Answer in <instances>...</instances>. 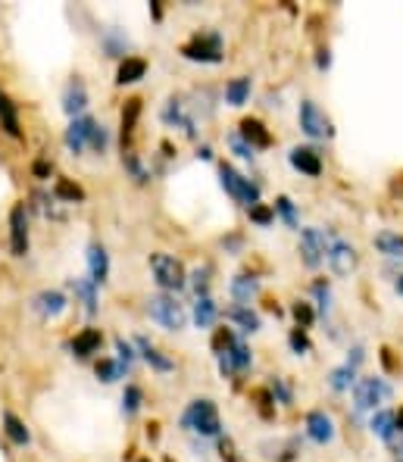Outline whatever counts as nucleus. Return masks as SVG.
Here are the masks:
<instances>
[{
    "mask_svg": "<svg viewBox=\"0 0 403 462\" xmlns=\"http://www.w3.org/2000/svg\"><path fill=\"white\" fill-rule=\"evenodd\" d=\"M141 400H144V397H141L138 387H134V384L125 387V397H122V412H125V416H134V412L141 410Z\"/></svg>",
    "mask_w": 403,
    "mask_h": 462,
    "instance_id": "obj_33",
    "label": "nucleus"
},
{
    "mask_svg": "<svg viewBox=\"0 0 403 462\" xmlns=\"http://www.w3.org/2000/svg\"><path fill=\"white\" fill-rule=\"evenodd\" d=\"M116 350H119V356H122V359H125V363H132V347H129V344H125V340H122V338H116Z\"/></svg>",
    "mask_w": 403,
    "mask_h": 462,
    "instance_id": "obj_41",
    "label": "nucleus"
},
{
    "mask_svg": "<svg viewBox=\"0 0 403 462\" xmlns=\"http://www.w3.org/2000/svg\"><path fill=\"white\" fill-rule=\"evenodd\" d=\"M375 247H379L381 253H388V257H403V234H379L375 238Z\"/></svg>",
    "mask_w": 403,
    "mask_h": 462,
    "instance_id": "obj_25",
    "label": "nucleus"
},
{
    "mask_svg": "<svg viewBox=\"0 0 403 462\" xmlns=\"http://www.w3.org/2000/svg\"><path fill=\"white\" fill-rule=\"evenodd\" d=\"M241 138H244L250 147H269L272 144V135L266 131V125L260 122V119H244V122H241Z\"/></svg>",
    "mask_w": 403,
    "mask_h": 462,
    "instance_id": "obj_17",
    "label": "nucleus"
},
{
    "mask_svg": "<svg viewBox=\"0 0 403 462\" xmlns=\"http://www.w3.org/2000/svg\"><path fill=\"white\" fill-rule=\"evenodd\" d=\"M351 381H353V366H344V369L332 372V384L338 387V391H344V387H351Z\"/></svg>",
    "mask_w": 403,
    "mask_h": 462,
    "instance_id": "obj_35",
    "label": "nucleus"
},
{
    "mask_svg": "<svg viewBox=\"0 0 403 462\" xmlns=\"http://www.w3.org/2000/svg\"><path fill=\"white\" fill-rule=\"evenodd\" d=\"M232 319H234V322H238L241 328H244V331H257V328H260V319L253 316L250 310H244V306H234V310H232Z\"/></svg>",
    "mask_w": 403,
    "mask_h": 462,
    "instance_id": "obj_32",
    "label": "nucleus"
},
{
    "mask_svg": "<svg viewBox=\"0 0 403 462\" xmlns=\"http://www.w3.org/2000/svg\"><path fill=\"white\" fill-rule=\"evenodd\" d=\"M72 287H76V294H78V297H82L85 310H88V312L97 310V291H94V287H97V284H94L91 278H88V281H85V278H76V281H72Z\"/></svg>",
    "mask_w": 403,
    "mask_h": 462,
    "instance_id": "obj_23",
    "label": "nucleus"
},
{
    "mask_svg": "<svg viewBox=\"0 0 403 462\" xmlns=\"http://www.w3.org/2000/svg\"><path fill=\"white\" fill-rule=\"evenodd\" d=\"M3 428H6V438H10L13 444H19V447L29 444V428L13 416V412H3Z\"/></svg>",
    "mask_w": 403,
    "mask_h": 462,
    "instance_id": "obj_22",
    "label": "nucleus"
},
{
    "mask_svg": "<svg viewBox=\"0 0 403 462\" xmlns=\"http://www.w3.org/2000/svg\"><path fill=\"white\" fill-rule=\"evenodd\" d=\"M188 59H197V63H219L222 59V41L219 35H197L191 44L181 47Z\"/></svg>",
    "mask_w": 403,
    "mask_h": 462,
    "instance_id": "obj_6",
    "label": "nucleus"
},
{
    "mask_svg": "<svg viewBox=\"0 0 403 462\" xmlns=\"http://www.w3.org/2000/svg\"><path fill=\"white\" fill-rule=\"evenodd\" d=\"M294 319H297L300 325H313V310H310V303H294Z\"/></svg>",
    "mask_w": 403,
    "mask_h": 462,
    "instance_id": "obj_37",
    "label": "nucleus"
},
{
    "mask_svg": "<svg viewBox=\"0 0 403 462\" xmlns=\"http://www.w3.org/2000/svg\"><path fill=\"white\" fill-rule=\"evenodd\" d=\"M185 425L200 434H219V412L213 400H194L191 410L185 412Z\"/></svg>",
    "mask_w": 403,
    "mask_h": 462,
    "instance_id": "obj_3",
    "label": "nucleus"
},
{
    "mask_svg": "<svg viewBox=\"0 0 403 462\" xmlns=\"http://www.w3.org/2000/svg\"><path fill=\"white\" fill-rule=\"evenodd\" d=\"M257 287H260V284H257L253 278L238 275V278H234V284H232V291H234V297H238L241 303H247V300H250L253 294H257Z\"/></svg>",
    "mask_w": 403,
    "mask_h": 462,
    "instance_id": "obj_30",
    "label": "nucleus"
},
{
    "mask_svg": "<svg viewBox=\"0 0 403 462\" xmlns=\"http://www.w3.org/2000/svg\"><path fill=\"white\" fill-rule=\"evenodd\" d=\"M100 344H104L100 328H85V331L72 340V353H76V356H91V353L100 350Z\"/></svg>",
    "mask_w": 403,
    "mask_h": 462,
    "instance_id": "obj_16",
    "label": "nucleus"
},
{
    "mask_svg": "<svg viewBox=\"0 0 403 462\" xmlns=\"http://www.w3.org/2000/svg\"><path fill=\"white\" fill-rule=\"evenodd\" d=\"M94 119H76V122L66 129V147H69L72 153H82L85 147L91 144V131H94Z\"/></svg>",
    "mask_w": 403,
    "mask_h": 462,
    "instance_id": "obj_11",
    "label": "nucleus"
},
{
    "mask_svg": "<svg viewBox=\"0 0 403 462\" xmlns=\"http://www.w3.org/2000/svg\"><path fill=\"white\" fill-rule=\"evenodd\" d=\"M91 147L100 153H104V147H106V131L100 129V125H94V131H91Z\"/></svg>",
    "mask_w": 403,
    "mask_h": 462,
    "instance_id": "obj_39",
    "label": "nucleus"
},
{
    "mask_svg": "<svg viewBox=\"0 0 403 462\" xmlns=\"http://www.w3.org/2000/svg\"><path fill=\"white\" fill-rule=\"evenodd\" d=\"M247 94H250V78H234V82L225 88L228 103H234V106H241V103H244V100H247Z\"/></svg>",
    "mask_w": 403,
    "mask_h": 462,
    "instance_id": "obj_26",
    "label": "nucleus"
},
{
    "mask_svg": "<svg viewBox=\"0 0 403 462\" xmlns=\"http://www.w3.org/2000/svg\"><path fill=\"white\" fill-rule=\"evenodd\" d=\"M53 191H57L59 200H69V203H82V200H85V191H82L78 185H72L69 178H59Z\"/></svg>",
    "mask_w": 403,
    "mask_h": 462,
    "instance_id": "obj_27",
    "label": "nucleus"
},
{
    "mask_svg": "<svg viewBox=\"0 0 403 462\" xmlns=\"http://www.w3.org/2000/svg\"><path fill=\"white\" fill-rule=\"evenodd\" d=\"M381 359H385V366H388V369H394V359H391V350H388V347H385V350H381Z\"/></svg>",
    "mask_w": 403,
    "mask_h": 462,
    "instance_id": "obj_45",
    "label": "nucleus"
},
{
    "mask_svg": "<svg viewBox=\"0 0 403 462\" xmlns=\"http://www.w3.org/2000/svg\"><path fill=\"white\" fill-rule=\"evenodd\" d=\"M394 425H397L400 431H403V410H400V412H394Z\"/></svg>",
    "mask_w": 403,
    "mask_h": 462,
    "instance_id": "obj_46",
    "label": "nucleus"
},
{
    "mask_svg": "<svg viewBox=\"0 0 403 462\" xmlns=\"http://www.w3.org/2000/svg\"><path fill=\"white\" fill-rule=\"evenodd\" d=\"M3 100H6V94H0V106H3Z\"/></svg>",
    "mask_w": 403,
    "mask_h": 462,
    "instance_id": "obj_49",
    "label": "nucleus"
},
{
    "mask_svg": "<svg viewBox=\"0 0 403 462\" xmlns=\"http://www.w3.org/2000/svg\"><path fill=\"white\" fill-rule=\"evenodd\" d=\"M194 291H197V294H204V291H206V275H200V272L194 275Z\"/></svg>",
    "mask_w": 403,
    "mask_h": 462,
    "instance_id": "obj_44",
    "label": "nucleus"
},
{
    "mask_svg": "<svg viewBox=\"0 0 403 462\" xmlns=\"http://www.w3.org/2000/svg\"><path fill=\"white\" fill-rule=\"evenodd\" d=\"M372 431L379 434V438L391 440L394 438V412H375V416H372Z\"/></svg>",
    "mask_w": 403,
    "mask_h": 462,
    "instance_id": "obj_28",
    "label": "nucleus"
},
{
    "mask_svg": "<svg viewBox=\"0 0 403 462\" xmlns=\"http://www.w3.org/2000/svg\"><path fill=\"white\" fill-rule=\"evenodd\" d=\"M125 375V366L122 363H110V359H100L97 363V378L100 381H116Z\"/></svg>",
    "mask_w": 403,
    "mask_h": 462,
    "instance_id": "obj_31",
    "label": "nucleus"
},
{
    "mask_svg": "<svg viewBox=\"0 0 403 462\" xmlns=\"http://www.w3.org/2000/svg\"><path fill=\"white\" fill-rule=\"evenodd\" d=\"M291 347H294L297 353H306V350H310V340H306L304 331H294V334H291Z\"/></svg>",
    "mask_w": 403,
    "mask_h": 462,
    "instance_id": "obj_40",
    "label": "nucleus"
},
{
    "mask_svg": "<svg viewBox=\"0 0 403 462\" xmlns=\"http://www.w3.org/2000/svg\"><path fill=\"white\" fill-rule=\"evenodd\" d=\"M234 347V334H232V328H219L216 331V338H213V350L222 356V353H228Z\"/></svg>",
    "mask_w": 403,
    "mask_h": 462,
    "instance_id": "obj_34",
    "label": "nucleus"
},
{
    "mask_svg": "<svg viewBox=\"0 0 403 462\" xmlns=\"http://www.w3.org/2000/svg\"><path fill=\"white\" fill-rule=\"evenodd\" d=\"M397 291H400V294H403V278H400V281H397Z\"/></svg>",
    "mask_w": 403,
    "mask_h": 462,
    "instance_id": "obj_48",
    "label": "nucleus"
},
{
    "mask_svg": "<svg viewBox=\"0 0 403 462\" xmlns=\"http://www.w3.org/2000/svg\"><path fill=\"white\" fill-rule=\"evenodd\" d=\"M300 129L310 138H332V122L325 119V113L313 103V100H304L300 103Z\"/></svg>",
    "mask_w": 403,
    "mask_h": 462,
    "instance_id": "obj_7",
    "label": "nucleus"
},
{
    "mask_svg": "<svg viewBox=\"0 0 403 462\" xmlns=\"http://www.w3.org/2000/svg\"><path fill=\"white\" fill-rule=\"evenodd\" d=\"M228 359H232L234 372H247V369H250V350H247L244 344H238V340H234V347L228 350Z\"/></svg>",
    "mask_w": 403,
    "mask_h": 462,
    "instance_id": "obj_29",
    "label": "nucleus"
},
{
    "mask_svg": "<svg viewBox=\"0 0 403 462\" xmlns=\"http://www.w3.org/2000/svg\"><path fill=\"white\" fill-rule=\"evenodd\" d=\"M306 434L316 440V444H328V440L334 438V425H332V419L325 416V412H310L306 416Z\"/></svg>",
    "mask_w": 403,
    "mask_h": 462,
    "instance_id": "obj_13",
    "label": "nucleus"
},
{
    "mask_svg": "<svg viewBox=\"0 0 403 462\" xmlns=\"http://www.w3.org/2000/svg\"><path fill=\"white\" fill-rule=\"evenodd\" d=\"M85 106H88V91H85V85L78 82V78H72V82L66 85V94H63V110L69 113V116H76V113H82Z\"/></svg>",
    "mask_w": 403,
    "mask_h": 462,
    "instance_id": "obj_14",
    "label": "nucleus"
},
{
    "mask_svg": "<svg viewBox=\"0 0 403 462\" xmlns=\"http://www.w3.org/2000/svg\"><path fill=\"white\" fill-rule=\"evenodd\" d=\"M10 247H13V257H25L29 253V219H25L22 203H16L10 210Z\"/></svg>",
    "mask_w": 403,
    "mask_h": 462,
    "instance_id": "obj_8",
    "label": "nucleus"
},
{
    "mask_svg": "<svg viewBox=\"0 0 403 462\" xmlns=\"http://www.w3.org/2000/svg\"><path fill=\"white\" fill-rule=\"evenodd\" d=\"M213 319H216V303H213L210 297H200L197 306H194V322H197L200 328H210Z\"/></svg>",
    "mask_w": 403,
    "mask_h": 462,
    "instance_id": "obj_24",
    "label": "nucleus"
},
{
    "mask_svg": "<svg viewBox=\"0 0 403 462\" xmlns=\"http://www.w3.org/2000/svg\"><path fill=\"white\" fill-rule=\"evenodd\" d=\"M138 347H141V353H144V359H147V363H150L157 372H172V359H166L163 353H160L147 338H138Z\"/></svg>",
    "mask_w": 403,
    "mask_h": 462,
    "instance_id": "obj_21",
    "label": "nucleus"
},
{
    "mask_svg": "<svg viewBox=\"0 0 403 462\" xmlns=\"http://www.w3.org/2000/svg\"><path fill=\"white\" fill-rule=\"evenodd\" d=\"M328 263H332V269L338 272V275H347V272L357 266V250H353L347 240H341V238H334L332 240V247H328Z\"/></svg>",
    "mask_w": 403,
    "mask_h": 462,
    "instance_id": "obj_10",
    "label": "nucleus"
},
{
    "mask_svg": "<svg viewBox=\"0 0 403 462\" xmlns=\"http://www.w3.org/2000/svg\"><path fill=\"white\" fill-rule=\"evenodd\" d=\"M388 397H391V387H388L381 378H362L360 384L353 387V403H357V410H375V406Z\"/></svg>",
    "mask_w": 403,
    "mask_h": 462,
    "instance_id": "obj_5",
    "label": "nucleus"
},
{
    "mask_svg": "<svg viewBox=\"0 0 403 462\" xmlns=\"http://www.w3.org/2000/svg\"><path fill=\"white\" fill-rule=\"evenodd\" d=\"M88 266H91V281H94V284H104L106 275H110V257H106V250L100 244H91Z\"/></svg>",
    "mask_w": 403,
    "mask_h": 462,
    "instance_id": "obj_15",
    "label": "nucleus"
},
{
    "mask_svg": "<svg viewBox=\"0 0 403 462\" xmlns=\"http://www.w3.org/2000/svg\"><path fill=\"white\" fill-rule=\"evenodd\" d=\"M147 312H150L153 322H160L163 328H169V331L185 328V319H188L185 306L176 297H169V294H157V297L147 300Z\"/></svg>",
    "mask_w": 403,
    "mask_h": 462,
    "instance_id": "obj_1",
    "label": "nucleus"
},
{
    "mask_svg": "<svg viewBox=\"0 0 403 462\" xmlns=\"http://www.w3.org/2000/svg\"><path fill=\"white\" fill-rule=\"evenodd\" d=\"M300 253H304L306 266H319L322 257L328 253L325 234H322L319 229H304V234H300Z\"/></svg>",
    "mask_w": 403,
    "mask_h": 462,
    "instance_id": "obj_9",
    "label": "nucleus"
},
{
    "mask_svg": "<svg viewBox=\"0 0 403 462\" xmlns=\"http://www.w3.org/2000/svg\"><path fill=\"white\" fill-rule=\"evenodd\" d=\"M250 219H253V222H260V225H269V222L275 219V212L269 210V206L257 203V206H250Z\"/></svg>",
    "mask_w": 403,
    "mask_h": 462,
    "instance_id": "obj_36",
    "label": "nucleus"
},
{
    "mask_svg": "<svg viewBox=\"0 0 403 462\" xmlns=\"http://www.w3.org/2000/svg\"><path fill=\"white\" fill-rule=\"evenodd\" d=\"M234 150H238L241 157H250V150H253V147H247V144H244V140H241V138H234Z\"/></svg>",
    "mask_w": 403,
    "mask_h": 462,
    "instance_id": "obj_43",
    "label": "nucleus"
},
{
    "mask_svg": "<svg viewBox=\"0 0 403 462\" xmlns=\"http://www.w3.org/2000/svg\"><path fill=\"white\" fill-rule=\"evenodd\" d=\"M35 175H38V178H47V175H50V163L38 159V163H35Z\"/></svg>",
    "mask_w": 403,
    "mask_h": 462,
    "instance_id": "obj_42",
    "label": "nucleus"
},
{
    "mask_svg": "<svg viewBox=\"0 0 403 462\" xmlns=\"http://www.w3.org/2000/svg\"><path fill=\"white\" fill-rule=\"evenodd\" d=\"M138 116H141V100L134 97V100H129V103H125V110H122V147L132 144L134 122H138Z\"/></svg>",
    "mask_w": 403,
    "mask_h": 462,
    "instance_id": "obj_20",
    "label": "nucleus"
},
{
    "mask_svg": "<svg viewBox=\"0 0 403 462\" xmlns=\"http://www.w3.org/2000/svg\"><path fill=\"white\" fill-rule=\"evenodd\" d=\"M35 310L41 312V316H59V312L66 310V297L59 291H44L35 297Z\"/></svg>",
    "mask_w": 403,
    "mask_h": 462,
    "instance_id": "obj_19",
    "label": "nucleus"
},
{
    "mask_svg": "<svg viewBox=\"0 0 403 462\" xmlns=\"http://www.w3.org/2000/svg\"><path fill=\"white\" fill-rule=\"evenodd\" d=\"M291 166L297 172H304V175H319L322 172V159H319V153L310 150V147H294L291 150Z\"/></svg>",
    "mask_w": 403,
    "mask_h": 462,
    "instance_id": "obj_12",
    "label": "nucleus"
},
{
    "mask_svg": "<svg viewBox=\"0 0 403 462\" xmlns=\"http://www.w3.org/2000/svg\"><path fill=\"white\" fill-rule=\"evenodd\" d=\"M150 269H153V278L160 281V287H166V291L185 287V266H181V259L169 257V253H153Z\"/></svg>",
    "mask_w": 403,
    "mask_h": 462,
    "instance_id": "obj_2",
    "label": "nucleus"
},
{
    "mask_svg": "<svg viewBox=\"0 0 403 462\" xmlns=\"http://www.w3.org/2000/svg\"><path fill=\"white\" fill-rule=\"evenodd\" d=\"M219 175H222L225 191L232 194L234 200H241V203H247V206H257V200H260V187H257V185H250V178L238 175V172H234L232 166H222V169H219Z\"/></svg>",
    "mask_w": 403,
    "mask_h": 462,
    "instance_id": "obj_4",
    "label": "nucleus"
},
{
    "mask_svg": "<svg viewBox=\"0 0 403 462\" xmlns=\"http://www.w3.org/2000/svg\"><path fill=\"white\" fill-rule=\"evenodd\" d=\"M147 72V63L138 57H125L122 63H119V72H116V82L119 85H132V82H141Z\"/></svg>",
    "mask_w": 403,
    "mask_h": 462,
    "instance_id": "obj_18",
    "label": "nucleus"
},
{
    "mask_svg": "<svg viewBox=\"0 0 403 462\" xmlns=\"http://www.w3.org/2000/svg\"><path fill=\"white\" fill-rule=\"evenodd\" d=\"M275 206H278V212L288 219V225H297V219H294V206H291V200H288V197H278V203H275Z\"/></svg>",
    "mask_w": 403,
    "mask_h": 462,
    "instance_id": "obj_38",
    "label": "nucleus"
},
{
    "mask_svg": "<svg viewBox=\"0 0 403 462\" xmlns=\"http://www.w3.org/2000/svg\"><path fill=\"white\" fill-rule=\"evenodd\" d=\"M319 66H328V50H319Z\"/></svg>",
    "mask_w": 403,
    "mask_h": 462,
    "instance_id": "obj_47",
    "label": "nucleus"
}]
</instances>
